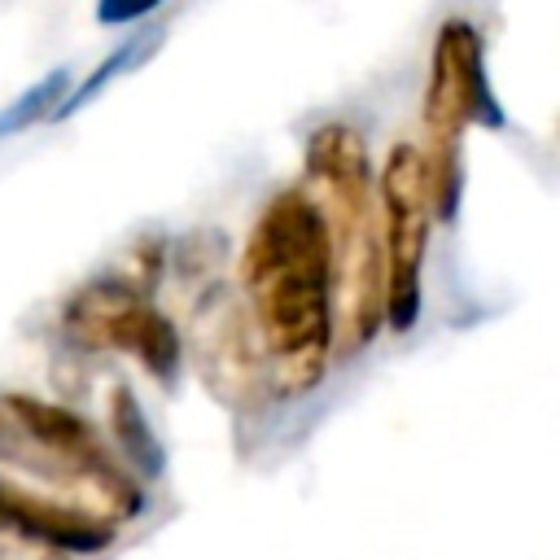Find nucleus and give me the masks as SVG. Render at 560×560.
I'll return each instance as SVG.
<instances>
[{
  "label": "nucleus",
  "mask_w": 560,
  "mask_h": 560,
  "mask_svg": "<svg viewBox=\"0 0 560 560\" xmlns=\"http://www.w3.org/2000/svg\"><path fill=\"white\" fill-rule=\"evenodd\" d=\"M166 0H96V22L101 26H131V22H144L162 9Z\"/></svg>",
  "instance_id": "9b49d317"
},
{
  "label": "nucleus",
  "mask_w": 560,
  "mask_h": 560,
  "mask_svg": "<svg viewBox=\"0 0 560 560\" xmlns=\"http://www.w3.org/2000/svg\"><path fill=\"white\" fill-rule=\"evenodd\" d=\"M0 451L44 477L92 486L118 516H131L144 503L136 481L109 459L96 429L57 402L31 394H0Z\"/></svg>",
  "instance_id": "20e7f679"
},
{
  "label": "nucleus",
  "mask_w": 560,
  "mask_h": 560,
  "mask_svg": "<svg viewBox=\"0 0 560 560\" xmlns=\"http://www.w3.org/2000/svg\"><path fill=\"white\" fill-rule=\"evenodd\" d=\"M306 184L332 245V298L346 350H363L385 324V258L376 228V175L368 140L350 122H324L306 140Z\"/></svg>",
  "instance_id": "f03ea898"
},
{
  "label": "nucleus",
  "mask_w": 560,
  "mask_h": 560,
  "mask_svg": "<svg viewBox=\"0 0 560 560\" xmlns=\"http://www.w3.org/2000/svg\"><path fill=\"white\" fill-rule=\"evenodd\" d=\"M109 433H114L118 451H122L144 477L162 472V442H158V433L149 429L144 407H140V398L131 394V385H114V394H109Z\"/></svg>",
  "instance_id": "0eeeda50"
},
{
  "label": "nucleus",
  "mask_w": 560,
  "mask_h": 560,
  "mask_svg": "<svg viewBox=\"0 0 560 560\" xmlns=\"http://www.w3.org/2000/svg\"><path fill=\"white\" fill-rule=\"evenodd\" d=\"M433 201H429V171L424 149L402 140L385 153L376 175V228H381V258H385V324L407 332L420 319V267L429 245Z\"/></svg>",
  "instance_id": "39448f33"
},
{
  "label": "nucleus",
  "mask_w": 560,
  "mask_h": 560,
  "mask_svg": "<svg viewBox=\"0 0 560 560\" xmlns=\"http://www.w3.org/2000/svg\"><path fill=\"white\" fill-rule=\"evenodd\" d=\"M503 127V109L494 101L490 74H486V39L481 31L451 13L442 18L429 52V83H424V171H429V201L438 219H455L459 206V149L464 131Z\"/></svg>",
  "instance_id": "7ed1b4c3"
},
{
  "label": "nucleus",
  "mask_w": 560,
  "mask_h": 560,
  "mask_svg": "<svg viewBox=\"0 0 560 560\" xmlns=\"http://www.w3.org/2000/svg\"><path fill=\"white\" fill-rule=\"evenodd\" d=\"M66 92H70V70H61V66H57V70H48L44 79H35L31 88H22V92H18V101H9V105L0 109V140H4V136L26 131V127H35V122L57 118V109H61Z\"/></svg>",
  "instance_id": "1a4fd4ad"
},
{
  "label": "nucleus",
  "mask_w": 560,
  "mask_h": 560,
  "mask_svg": "<svg viewBox=\"0 0 560 560\" xmlns=\"http://www.w3.org/2000/svg\"><path fill=\"white\" fill-rule=\"evenodd\" d=\"M158 39H162L158 31H149V35H144V31L127 35V39H122L114 52H105V61H96V70H92L83 83H70V92H66V101H61L57 118H66V114H79L88 101H96V96H101V92H105V88H109L118 74H127L136 61H144V57H149V48H158Z\"/></svg>",
  "instance_id": "6e6552de"
},
{
  "label": "nucleus",
  "mask_w": 560,
  "mask_h": 560,
  "mask_svg": "<svg viewBox=\"0 0 560 560\" xmlns=\"http://www.w3.org/2000/svg\"><path fill=\"white\" fill-rule=\"evenodd\" d=\"M66 328L92 350H118V354L140 359V368L158 385H171L179 376L175 324L136 284H127L118 276L88 280L66 302Z\"/></svg>",
  "instance_id": "423d86ee"
},
{
  "label": "nucleus",
  "mask_w": 560,
  "mask_h": 560,
  "mask_svg": "<svg viewBox=\"0 0 560 560\" xmlns=\"http://www.w3.org/2000/svg\"><path fill=\"white\" fill-rule=\"evenodd\" d=\"M241 284L276 394H311L332 350V245L306 188H280L262 206L241 254Z\"/></svg>",
  "instance_id": "f257e3e1"
},
{
  "label": "nucleus",
  "mask_w": 560,
  "mask_h": 560,
  "mask_svg": "<svg viewBox=\"0 0 560 560\" xmlns=\"http://www.w3.org/2000/svg\"><path fill=\"white\" fill-rule=\"evenodd\" d=\"M39 508L44 499L39 494H22L18 486L0 481V534H18L26 542H35V525H39Z\"/></svg>",
  "instance_id": "9d476101"
}]
</instances>
